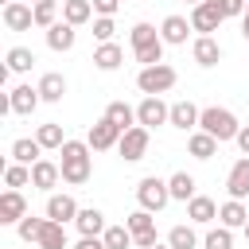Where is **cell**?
<instances>
[{
	"instance_id": "6da1fadb",
	"label": "cell",
	"mask_w": 249,
	"mask_h": 249,
	"mask_svg": "<svg viewBox=\"0 0 249 249\" xmlns=\"http://www.w3.org/2000/svg\"><path fill=\"white\" fill-rule=\"evenodd\" d=\"M93 148L86 144V140H66L62 148H58V167H62V183H70V187H82V183H89V175H93V156H89Z\"/></svg>"
},
{
	"instance_id": "7a4b0ae2",
	"label": "cell",
	"mask_w": 249,
	"mask_h": 249,
	"mask_svg": "<svg viewBox=\"0 0 249 249\" xmlns=\"http://www.w3.org/2000/svg\"><path fill=\"white\" fill-rule=\"evenodd\" d=\"M128 43H132V54H136L140 66H156V62H163V47H167V43L160 39V31H156L152 23H132Z\"/></svg>"
},
{
	"instance_id": "3957f363",
	"label": "cell",
	"mask_w": 249,
	"mask_h": 249,
	"mask_svg": "<svg viewBox=\"0 0 249 249\" xmlns=\"http://www.w3.org/2000/svg\"><path fill=\"white\" fill-rule=\"evenodd\" d=\"M198 128H202V132H210L218 144L237 140V132H241V124H237L233 109H222V105H206V109H202V117H198Z\"/></svg>"
},
{
	"instance_id": "277c9868",
	"label": "cell",
	"mask_w": 249,
	"mask_h": 249,
	"mask_svg": "<svg viewBox=\"0 0 249 249\" xmlns=\"http://www.w3.org/2000/svg\"><path fill=\"white\" fill-rule=\"evenodd\" d=\"M175 82H179V74H175V66H167V62L140 66V74H136V89H140L144 97H160V93H167Z\"/></svg>"
},
{
	"instance_id": "5b68a950",
	"label": "cell",
	"mask_w": 249,
	"mask_h": 249,
	"mask_svg": "<svg viewBox=\"0 0 249 249\" xmlns=\"http://www.w3.org/2000/svg\"><path fill=\"white\" fill-rule=\"evenodd\" d=\"M136 202H140V210H152V214H160L167 202H171V191H167V179H156V175H144L140 183H136Z\"/></svg>"
},
{
	"instance_id": "8992f818",
	"label": "cell",
	"mask_w": 249,
	"mask_h": 249,
	"mask_svg": "<svg viewBox=\"0 0 249 249\" xmlns=\"http://www.w3.org/2000/svg\"><path fill=\"white\" fill-rule=\"evenodd\" d=\"M121 136H124V132H121L109 117H101V121H93V124H89L86 144H89L93 152H109V148H117V144H121Z\"/></svg>"
},
{
	"instance_id": "52a82bcc",
	"label": "cell",
	"mask_w": 249,
	"mask_h": 249,
	"mask_svg": "<svg viewBox=\"0 0 249 249\" xmlns=\"http://www.w3.org/2000/svg\"><path fill=\"white\" fill-rule=\"evenodd\" d=\"M222 8L214 4V0H202V4H195L191 8V27L198 31V35H214L218 27H222Z\"/></svg>"
},
{
	"instance_id": "ba28073f",
	"label": "cell",
	"mask_w": 249,
	"mask_h": 249,
	"mask_svg": "<svg viewBox=\"0 0 249 249\" xmlns=\"http://www.w3.org/2000/svg\"><path fill=\"white\" fill-rule=\"evenodd\" d=\"M167 121H171V105H163V97H144L136 105V124H144L148 132L156 124H167Z\"/></svg>"
},
{
	"instance_id": "9c48e42d",
	"label": "cell",
	"mask_w": 249,
	"mask_h": 249,
	"mask_svg": "<svg viewBox=\"0 0 249 249\" xmlns=\"http://www.w3.org/2000/svg\"><path fill=\"white\" fill-rule=\"evenodd\" d=\"M117 152H121V160H124V163H136V160H144V156H148V128H144V124L128 128V132L121 136Z\"/></svg>"
},
{
	"instance_id": "30bf717a",
	"label": "cell",
	"mask_w": 249,
	"mask_h": 249,
	"mask_svg": "<svg viewBox=\"0 0 249 249\" xmlns=\"http://www.w3.org/2000/svg\"><path fill=\"white\" fill-rule=\"evenodd\" d=\"M8 101H12V113H19V117H31L35 109H39V86H31V82H19V86H12L8 89Z\"/></svg>"
},
{
	"instance_id": "8fae6325",
	"label": "cell",
	"mask_w": 249,
	"mask_h": 249,
	"mask_svg": "<svg viewBox=\"0 0 249 249\" xmlns=\"http://www.w3.org/2000/svg\"><path fill=\"white\" fill-rule=\"evenodd\" d=\"M27 218V198L23 191H4L0 195V226H19Z\"/></svg>"
},
{
	"instance_id": "7c38bea8",
	"label": "cell",
	"mask_w": 249,
	"mask_h": 249,
	"mask_svg": "<svg viewBox=\"0 0 249 249\" xmlns=\"http://www.w3.org/2000/svg\"><path fill=\"white\" fill-rule=\"evenodd\" d=\"M226 191H230V198H237V202L249 198V156L233 160V167H230V175H226Z\"/></svg>"
},
{
	"instance_id": "4fadbf2b",
	"label": "cell",
	"mask_w": 249,
	"mask_h": 249,
	"mask_svg": "<svg viewBox=\"0 0 249 249\" xmlns=\"http://www.w3.org/2000/svg\"><path fill=\"white\" fill-rule=\"evenodd\" d=\"M31 23H35V8H31L27 0L4 4V27H8V31H31Z\"/></svg>"
},
{
	"instance_id": "5bb4252c",
	"label": "cell",
	"mask_w": 249,
	"mask_h": 249,
	"mask_svg": "<svg viewBox=\"0 0 249 249\" xmlns=\"http://www.w3.org/2000/svg\"><path fill=\"white\" fill-rule=\"evenodd\" d=\"M198 117H202V109L195 105V101H175L171 105V128H179V132H195L198 128Z\"/></svg>"
},
{
	"instance_id": "9a60e30c",
	"label": "cell",
	"mask_w": 249,
	"mask_h": 249,
	"mask_svg": "<svg viewBox=\"0 0 249 249\" xmlns=\"http://www.w3.org/2000/svg\"><path fill=\"white\" fill-rule=\"evenodd\" d=\"M58 183H62V167H58L54 160L43 156V160L31 167V187H39V191H54Z\"/></svg>"
},
{
	"instance_id": "2e32d148",
	"label": "cell",
	"mask_w": 249,
	"mask_h": 249,
	"mask_svg": "<svg viewBox=\"0 0 249 249\" xmlns=\"http://www.w3.org/2000/svg\"><path fill=\"white\" fill-rule=\"evenodd\" d=\"M78 202H74V195H51L47 198V218L51 222H58V226H66V222H74L78 218Z\"/></svg>"
},
{
	"instance_id": "e0dca14e",
	"label": "cell",
	"mask_w": 249,
	"mask_h": 249,
	"mask_svg": "<svg viewBox=\"0 0 249 249\" xmlns=\"http://www.w3.org/2000/svg\"><path fill=\"white\" fill-rule=\"evenodd\" d=\"M74 226H78L82 237H101V233L109 230V226H105V214H101L97 206H82L78 218H74Z\"/></svg>"
},
{
	"instance_id": "ac0fdd59",
	"label": "cell",
	"mask_w": 249,
	"mask_h": 249,
	"mask_svg": "<svg viewBox=\"0 0 249 249\" xmlns=\"http://www.w3.org/2000/svg\"><path fill=\"white\" fill-rule=\"evenodd\" d=\"M187 31H195L187 16H167V19L160 23V39L171 43V47H183V43H187Z\"/></svg>"
},
{
	"instance_id": "d6986e66",
	"label": "cell",
	"mask_w": 249,
	"mask_h": 249,
	"mask_svg": "<svg viewBox=\"0 0 249 249\" xmlns=\"http://www.w3.org/2000/svg\"><path fill=\"white\" fill-rule=\"evenodd\" d=\"M191 54H195L198 66H218V62H222V47H218L214 35H198L195 47H191Z\"/></svg>"
},
{
	"instance_id": "ffe728a7",
	"label": "cell",
	"mask_w": 249,
	"mask_h": 249,
	"mask_svg": "<svg viewBox=\"0 0 249 249\" xmlns=\"http://www.w3.org/2000/svg\"><path fill=\"white\" fill-rule=\"evenodd\" d=\"M187 218H191L195 226H210V222L218 218V202L206 198V195H195V198L187 202Z\"/></svg>"
},
{
	"instance_id": "44dd1931",
	"label": "cell",
	"mask_w": 249,
	"mask_h": 249,
	"mask_svg": "<svg viewBox=\"0 0 249 249\" xmlns=\"http://www.w3.org/2000/svg\"><path fill=\"white\" fill-rule=\"evenodd\" d=\"M218 222H222L226 230H245V222H249V210H245V202H237V198H226V202L218 206Z\"/></svg>"
},
{
	"instance_id": "7402d4cb",
	"label": "cell",
	"mask_w": 249,
	"mask_h": 249,
	"mask_svg": "<svg viewBox=\"0 0 249 249\" xmlns=\"http://www.w3.org/2000/svg\"><path fill=\"white\" fill-rule=\"evenodd\" d=\"M121 62H124L121 43H97V47H93V66H97V70H105V74H109V70H117Z\"/></svg>"
},
{
	"instance_id": "603a6c76",
	"label": "cell",
	"mask_w": 249,
	"mask_h": 249,
	"mask_svg": "<svg viewBox=\"0 0 249 249\" xmlns=\"http://www.w3.org/2000/svg\"><path fill=\"white\" fill-rule=\"evenodd\" d=\"M187 152H191L195 160H214V156H218V140H214L210 132L195 128V132L187 136Z\"/></svg>"
},
{
	"instance_id": "cb8c5ba5",
	"label": "cell",
	"mask_w": 249,
	"mask_h": 249,
	"mask_svg": "<svg viewBox=\"0 0 249 249\" xmlns=\"http://www.w3.org/2000/svg\"><path fill=\"white\" fill-rule=\"evenodd\" d=\"M43 144L39 140H31V136H19V140H12V163H27V167H35L43 156Z\"/></svg>"
},
{
	"instance_id": "d4e9b609",
	"label": "cell",
	"mask_w": 249,
	"mask_h": 249,
	"mask_svg": "<svg viewBox=\"0 0 249 249\" xmlns=\"http://www.w3.org/2000/svg\"><path fill=\"white\" fill-rule=\"evenodd\" d=\"M74 39H78V27H70L66 19H58V23L47 31V47H51V51H58V54H62V51H70V47H74Z\"/></svg>"
},
{
	"instance_id": "484cf974",
	"label": "cell",
	"mask_w": 249,
	"mask_h": 249,
	"mask_svg": "<svg viewBox=\"0 0 249 249\" xmlns=\"http://www.w3.org/2000/svg\"><path fill=\"white\" fill-rule=\"evenodd\" d=\"M39 97H43V101H51V105H54V101H62V97H66V78H62L58 70H47V74L39 78Z\"/></svg>"
},
{
	"instance_id": "4316f807",
	"label": "cell",
	"mask_w": 249,
	"mask_h": 249,
	"mask_svg": "<svg viewBox=\"0 0 249 249\" xmlns=\"http://www.w3.org/2000/svg\"><path fill=\"white\" fill-rule=\"evenodd\" d=\"M62 19H66L70 27H82V23L97 19V16H93V4H89V0H62Z\"/></svg>"
},
{
	"instance_id": "83f0119b",
	"label": "cell",
	"mask_w": 249,
	"mask_h": 249,
	"mask_svg": "<svg viewBox=\"0 0 249 249\" xmlns=\"http://www.w3.org/2000/svg\"><path fill=\"white\" fill-rule=\"evenodd\" d=\"M105 117L121 128V132H128V128H136V109L128 105V101H109L105 105Z\"/></svg>"
},
{
	"instance_id": "f1b7e54d",
	"label": "cell",
	"mask_w": 249,
	"mask_h": 249,
	"mask_svg": "<svg viewBox=\"0 0 249 249\" xmlns=\"http://www.w3.org/2000/svg\"><path fill=\"white\" fill-rule=\"evenodd\" d=\"M35 140L43 144V152H58V148L66 144V136H62V124H58V121L39 124V128H35Z\"/></svg>"
},
{
	"instance_id": "f546056e",
	"label": "cell",
	"mask_w": 249,
	"mask_h": 249,
	"mask_svg": "<svg viewBox=\"0 0 249 249\" xmlns=\"http://www.w3.org/2000/svg\"><path fill=\"white\" fill-rule=\"evenodd\" d=\"M35 245H39V249H70V241H66V226H58V222L47 218V226H43V233H39Z\"/></svg>"
},
{
	"instance_id": "4dcf8cb0",
	"label": "cell",
	"mask_w": 249,
	"mask_h": 249,
	"mask_svg": "<svg viewBox=\"0 0 249 249\" xmlns=\"http://www.w3.org/2000/svg\"><path fill=\"white\" fill-rule=\"evenodd\" d=\"M167 191H171V198H175V202H191V198H195V175L175 171V175L167 179Z\"/></svg>"
},
{
	"instance_id": "1f68e13d",
	"label": "cell",
	"mask_w": 249,
	"mask_h": 249,
	"mask_svg": "<svg viewBox=\"0 0 249 249\" xmlns=\"http://www.w3.org/2000/svg\"><path fill=\"white\" fill-rule=\"evenodd\" d=\"M4 66H8L12 74H27V70L35 66V54H31V47H12V51L4 54Z\"/></svg>"
},
{
	"instance_id": "d6a6232c",
	"label": "cell",
	"mask_w": 249,
	"mask_h": 249,
	"mask_svg": "<svg viewBox=\"0 0 249 249\" xmlns=\"http://www.w3.org/2000/svg\"><path fill=\"white\" fill-rule=\"evenodd\" d=\"M167 245H171V249H195V245H198L195 226H171V230H167Z\"/></svg>"
},
{
	"instance_id": "836d02e7",
	"label": "cell",
	"mask_w": 249,
	"mask_h": 249,
	"mask_svg": "<svg viewBox=\"0 0 249 249\" xmlns=\"http://www.w3.org/2000/svg\"><path fill=\"white\" fill-rule=\"evenodd\" d=\"M31 183V167L27 163H8L4 167V187L8 191H19V187H27Z\"/></svg>"
},
{
	"instance_id": "e575fe53",
	"label": "cell",
	"mask_w": 249,
	"mask_h": 249,
	"mask_svg": "<svg viewBox=\"0 0 249 249\" xmlns=\"http://www.w3.org/2000/svg\"><path fill=\"white\" fill-rule=\"evenodd\" d=\"M101 241H105V249H132V230L128 226H109L101 233Z\"/></svg>"
},
{
	"instance_id": "d590c367",
	"label": "cell",
	"mask_w": 249,
	"mask_h": 249,
	"mask_svg": "<svg viewBox=\"0 0 249 249\" xmlns=\"http://www.w3.org/2000/svg\"><path fill=\"white\" fill-rule=\"evenodd\" d=\"M31 8H35V27L51 31V27L58 23V4H54V0H43V4H31Z\"/></svg>"
},
{
	"instance_id": "8d00e7d4",
	"label": "cell",
	"mask_w": 249,
	"mask_h": 249,
	"mask_svg": "<svg viewBox=\"0 0 249 249\" xmlns=\"http://www.w3.org/2000/svg\"><path fill=\"white\" fill-rule=\"evenodd\" d=\"M124 226L132 230V237H140V233H152L156 230V218H152V210H132L124 218Z\"/></svg>"
},
{
	"instance_id": "74e56055",
	"label": "cell",
	"mask_w": 249,
	"mask_h": 249,
	"mask_svg": "<svg viewBox=\"0 0 249 249\" xmlns=\"http://www.w3.org/2000/svg\"><path fill=\"white\" fill-rule=\"evenodd\" d=\"M202 249H233V230L218 226V230H206L202 237Z\"/></svg>"
},
{
	"instance_id": "f35d334b",
	"label": "cell",
	"mask_w": 249,
	"mask_h": 249,
	"mask_svg": "<svg viewBox=\"0 0 249 249\" xmlns=\"http://www.w3.org/2000/svg\"><path fill=\"white\" fill-rule=\"evenodd\" d=\"M43 226H47V218H35V214H27V218L16 226V233H19V241H39Z\"/></svg>"
},
{
	"instance_id": "ab89813d",
	"label": "cell",
	"mask_w": 249,
	"mask_h": 249,
	"mask_svg": "<svg viewBox=\"0 0 249 249\" xmlns=\"http://www.w3.org/2000/svg\"><path fill=\"white\" fill-rule=\"evenodd\" d=\"M113 31H117L113 16H97V19H93V39H97V43H113Z\"/></svg>"
},
{
	"instance_id": "60d3db41",
	"label": "cell",
	"mask_w": 249,
	"mask_h": 249,
	"mask_svg": "<svg viewBox=\"0 0 249 249\" xmlns=\"http://www.w3.org/2000/svg\"><path fill=\"white\" fill-rule=\"evenodd\" d=\"M218 8H222V16L230 19V16H245V8H249V0H214Z\"/></svg>"
},
{
	"instance_id": "b9f144b4",
	"label": "cell",
	"mask_w": 249,
	"mask_h": 249,
	"mask_svg": "<svg viewBox=\"0 0 249 249\" xmlns=\"http://www.w3.org/2000/svg\"><path fill=\"white\" fill-rule=\"evenodd\" d=\"M93 4V16H113L121 8V0H89Z\"/></svg>"
},
{
	"instance_id": "7bdbcfd3",
	"label": "cell",
	"mask_w": 249,
	"mask_h": 249,
	"mask_svg": "<svg viewBox=\"0 0 249 249\" xmlns=\"http://www.w3.org/2000/svg\"><path fill=\"white\" fill-rule=\"evenodd\" d=\"M152 245H160L156 230H152V233H140V237H132V249H152Z\"/></svg>"
},
{
	"instance_id": "ee69618b",
	"label": "cell",
	"mask_w": 249,
	"mask_h": 249,
	"mask_svg": "<svg viewBox=\"0 0 249 249\" xmlns=\"http://www.w3.org/2000/svg\"><path fill=\"white\" fill-rule=\"evenodd\" d=\"M70 249H105V241H101V237H82V241L70 245Z\"/></svg>"
},
{
	"instance_id": "f6af8a7d",
	"label": "cell",
	"mask_w": 249,
	"mask_h": 249,
	"mask_svg": "<svg viewBox=\"0 0 249 249\" xmlns=\"http://www.w3.org/2000/svg\"><path fill=\"white\" fill-rule=\"evenodd\" d=\"M237 148L249 156V124H241V132H237Z\"/></svg>"
},
{
	"instance_id": "bcb514c9",
	"label": "cell",
	"mask_w": 249,
	"mask_h": 249,
	"mask_svg": "<svg viewBox=\"0 0 249 249\" xmlns=\"http://www.w3.org/2000/svg\"><path fill=\"white\" fill-rule=\"evenodd\" d=\"M241 39L249 43V8H245V16H241Z\"/></svg>"
},
{
	"instance_id": "7dc6e473",
	"label": "cell",
	"mask_w": 249,
	"mask_h": 249,
	"mask_svg": "<svg viewBox=\"0 0 249 249\" xmlns=\"http://www.w3.org/2000/svg\"><path fill=\"white\" fill-rule=\"evenodd\" d=\"M152 249H171V245H167V241H160V245H152Z\"/></svg>"
},
{
	"instance_id": "c3c4849f",
	"label": "cell",
	"mask_w": 249,
	"mask_h": 249,
	"mask_svg": "<svg viewBox=\"0 0 249 249\" xmlns=\"http://www.w3.org/2000/svg\"><path fill=\"white\" fill-rule=\"evenodd\" d=\"M241 233H245V241H249V222H245V230H241Z\"/></svg>"
},
{
	"instance_id": "681fc988",
	"label": "cell",
	"mask_w": 249,
	"mask_h": 249,
	"mask_svg": "<svg viewBox=\"0 0 249 249\" xmlns=\"http://www.w3.org/2000/svg\"><path fill=\"white\" fill-rule=\"evenodd\" d=\"M27 4H43V0H27Z\"/></svg>"
},
{
	"instance_id": "f907efd6",
	"label": "cell",
	"mask_w": 249,
	"mask_h": 249,
	"mask_svg": "<svg viewBox=\"0 0 249 249\" xmlns=\"http://www.w3.org/2000/svg\"><path fill=\"white\" fill-rule=\"evenodd\" d=\"M4 4H19V0H4Z\"/></svg>"
},
{
	"instance_id": "816d5d0a",
	"label": "cell",
	"mask_w": 249,
	"mask_h": 249,
	"mask_svg": "<svg viewBox=\"0 0 249 249\" xmlns=\"http://www.w3.org/2000/svg\"><path fill=\"white\" fill-rule=\"evenodd\" d=\"M195 4H202V0H191V8H195Z\"/></svg>"
}]
</instances>
